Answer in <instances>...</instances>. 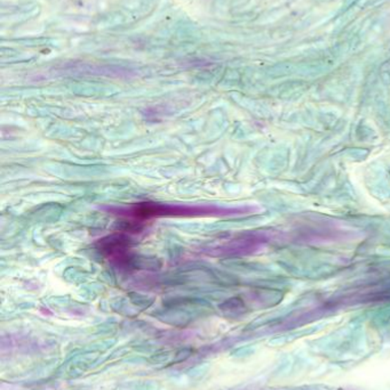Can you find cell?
<instances>
[{"instance_id": "6da1fadb", "label": "cell", "mask_w": 390, "mask_h": 390, "mask_svg": "<svg viewBox=\"0 0 390 390\" xmlns=\"http://www.w3.org/2000/svg\"><path fill=\"white\" fill-rule=\"evenodd\" d=\"M102 210L134 220L160 217H219L236 212L232 209L215 205H165L157 202H139L129 207H103Z\"/></svg>"}, {"instance_id": "7a4b0ae2", "label": "cell", "mask_w": 390, "mask_h": 390, "mask_svg": "<svg viewBox=\"0 0 390 390\" xmlns=\"http://www.w3.org/2000/svg\"><path fill=\"white\" fill-rule=\"evenodd\" d=\"M127 248L129 242L122 236H112L100 240L98 242V249L101 253H105V256L109 257L112 260H125L127 257Z\"/></svg>"}]
</instances>
